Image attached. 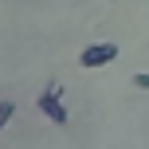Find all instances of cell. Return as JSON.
Wrapping results in <instances>:
<instances>
[{"instance_id":"6da1fadb","label":"cell","mask_w":149,"mask_h":149,"mask_svg":"<svg viewBox=\"0 0 149 149\" xmlns=\"http://www.w3.org/2000/svg\"><path fill=\"white\" fill-rule=\"evenodd\" d=\"M114 59H118V43H86L82 55H79L82 67H106V63H114Z\"/></svg>"},{"instance_id":"7a4b0ae2","label":"cell","mask_w":149,"mask_h":149,"mask_svg":"<svg viewBox=\"0 0 149 149\" xmlns=\"http://www.w3.org/2000/svg\"><path fill=\"white\" fill-rule=\"evenodd\" d=\"M39 110H43L55 126H63V122H67V110H63V102H59V86H47L43 94H39Z\"/></svg>"},{"instance_id":"3957f363","label":"cell","mask_w":149,"mask_h":149,"mask_svg":"<svg viewBox=\"0 0 149 149\" xmlns=\"http://www.w3.org/2000/svg\"><path fill=\"white\" fill-rule=\"evenodd\" d=\"M12 110H16L12 102H0V130H4V122H8V118H12Z\"/></svg>"},{"instance_id":"277c9868","label":"cell","mask_w":149,"mask_h":149,"mask_svg":"<svg viewBox=\"0 0 149 149\" xmlns=\"http://www.w3.org/2000/svg\"><path fill=\"white\" fill-rule=\"evenodd\" d=\"M134 86H137V90H149V74H145V71L134 74Z\"/></svg>"}]
</instances>
